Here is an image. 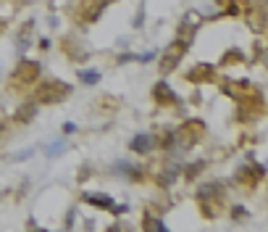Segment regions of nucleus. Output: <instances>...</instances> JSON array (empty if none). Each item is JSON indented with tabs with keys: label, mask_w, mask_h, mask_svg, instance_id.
<instances>
[{
	"label": "nucleus",
	"mask_w": 268,
	"mask_h": 232,
	"mask_svg": "<svg viewBox=\"0 0 268 232\" xmlns=\"http://www.w3.org/2000/svg\"><path fill=\"white\" fill-rule=\"evenodd\" d=\"M35 116H37V103H27V106H21V108L14 114V119L21 121V124H29Z\"/></svg>",
	"instance_id": "obj_11"
},
{
	"label": "nucleus",
	"mask_w": 268,
	"mask_h": 232,
	"mask_svg": "<svg viewBox=\"0 0 268 232\" xmlns=\"http://www.w3.org/2000/svg\"><path fill=\"white\" fill-rule=\"evenodd\" d=\"M200 169H205V161H195V164L184 166V177H187V179H195V177L200 174Z\"/></svg>",
	"instance_id": "obj_16"
},
{
	"label": "nucleus",
	"mask_w": 268,
	"mask_h": 232,
	"mask_svg": "<svg viewBox=\"0 0 268 232\" xmlns=\"http://www.w3.org/2000/svg\"><path fill=\"white\" fill-rule=\"evenodd\" d=\"M247 24H250L255 32L266 29V3L263 0H255V3L247 5Z\"/></svg>",
	"instance_id": "obj_5"
},
{
	"label": "nucleus",
	"mask_w": 268,
	"mask_h": 232,
	"mask_svg": "<svg viewBox=\"0 0 268 232\" xmlns=\"http://www.w3.org/2000/svg\"><path fill=\"white\" fill-rule=\"evenodd\" d=\"M189 82H205V79H213V66L211 63H197V69L187 74Z\"/></svg>",
	"instance_id": "obj_10"
},
{
	"label": "nucleus",
	"mask_w": 268,
	"mask_h": 232,
	"mask_svg": "<svg viewBox=\"0 0 268 232\" xmlns=\"http://www.w3.org/2000/svg\"><path fill=\"white\" fill-rule=\"evenodd\" d=\"M74 224V211H69V216H66V227H71Z\"/></svg>",
	"instance_id": "obj_22"
},
{
	"label": "nucleus",
	"mask_w": 268,
	"mask_h": 232,
	"mask_svg": "<svg viewBox=\"0 0 268 232\" xmlns=\"http://www.w3.org/2000/svg\"><path fill=\"white\" fill-rule=\"evenodd\" d=\"M71 95V87L66 85V82H42L40 87H37L35 93V103L37 106H55V103L66 100Z\"/></svg>",
	"instance_id": "obj_2"
},
{
	"label": "nucleus",
	"mask_w": 268,
	"mask_h": 232,
	"mask_svg": "<svg viewBox=\"0 0 268 232\" xmlns=\"http://www.w3.org/2000/svg\"><path fill=\"white\" fill-rule=\"evenodd\" d=\"M63 132H66V135H74V132H76V124H74V121H66V124H63Z\"/></svg>",
	"instance_id": "obj_21"
},
{
	"label": "nucleus",
	"mask_w": 268,
	"mask_h": 232,
	"mask_svg": "<svg viewBox=\"0 0 268 232\" xmlns=\"http://www.w3.org/2000/svg\"><path fill=\"white\" fill-rule=\"evenodd\" d=\"M113 172L119 174V177H124V179H132V182H140V179L145 177V169L137 166V164H129V161H116Z\"/></svg>",
	"instance_id": "obj_8"
},
{
	"label": "nucleus",
	"mask_w": 268,
	"mask_h": 232,
	"mask_svg": "<svg viewBox=\"0 0 268 232\" xmlns=\"http://www.w3.org/2000/svg\"><path fill=\"white\" fill-rule=\"evenodd\" d=\"M200 203H202V211H205V216H218L221 214V206L226 201V193H224V185L221 182H205L197 193Z\"/></svg>",
	"instance_id": "obj_1"
},
{
	"label": "nucleus",
	"mask_w": 268,
	"mask_h": 232,
	"mask_svg": "<svg viewBox=\"0 0 268 232\" xmlns=\"http://www.w3.org/2000/svg\"><path fill=\"white\" fill-rule=\"evenodd\" d=\"M79 82H84V85H97L100 82V72L97 69H79Z\"/></svg>",
	"instance_id": "obj_14"
},
{
	"label": "nucleus",
	"mask_w": 268,
	"mask_h": 232,
	"mask_svg": "<svg viewBox=\"0 0 268 232\" xmlns=\"http://www.w3.org/2000/svg\"><path fill=\"white\" fill-rule=\"evenodd\" d=\"M153 98H155V103H161V106H179L181 103V98L166 85V82H158V85L153 87Z\"/></svg>",
	"instance_id": "obj_7"
},
{
	"label": "nucleus",
	"mask_w": 268,
	"mask_h": 232,
	"mask_svg": "<svg viewBox=\"0 0 268 232\" xmlns=\"http://www.w3.org/2000/svg\"><path fill=\"white\" fill-rule=\"evenodd\" d=\"M40 48L48 50V48H50V40H45V37H42V40H40Z\"/></svg>",
	"instance_id": "obj_23"
},
{
	"label": "nucleus",
	"mask_w": 268,
	"mask_h": 232,
	"mask_svg": "<svg viewBox=\"0 0 268 232\" xmlns=\"http://www.w3.org/2000/svg\"><path fill=\"white\" fill-rule=\"evenodd\" d=\"M84 201L97 206V209H110V206H113V198H110V195H92V193H87Z\"/></svg>",
	"instance_id": "obj_13"
},
{
	"label": "nucleus",
	"mask_w": 268,
	"mask_h": 232,
	"mask_svg": "<svg viewBox=\"0 0 268 232\" xmlns=\"http://www.w3.org/2000/svg\"><path fill=\"white\" fill-rule=\"evenodd\" d=\"M32 24L35 21H27L21 27V32H18V37H16V42H18V53H24V50L29 48V42H32Z\"/></svg>",
	"instance_id": "obj_12"
},
{
	"label": "nucleus",
	"mask_w": 268,
	"mask_h": 232,
	"mask_svg": "<svg viewBox=\"0 0 268 232\" xmlns=\"http://www.w3.org/2000/svg\"><path fill=\"white\" fill-rule=\"evenodd\" d=\"M153 135H147V132H140V135H134L132 137V143H129V148L137 153V156H145V153L153 151Z\"/></svg>",
	"instance_id": "obj_9"
},
{
	"label": "nucleus",
	"mask_w": 268,
	"mask_h": 232,
	"mask_svg": "<svg viewBox=\"0 0 268 232\" xmlns=\"http://www.w3.org/2000/svg\"><path fill=\"white\" fill-rule=\"evenodd\" d=\"M142 21H145V11H142V8H140V14H137V16H134V27H137V29H140V27H142Z\"/></svg>",
	"instance_id": "obj_20"
},
{
	"label": "nucleus",
	"mask_w": 268,
	"mask_h": 232,
	"mask_svg": "<svg viewBox=\"0 0 268 232\" xmlns=\"http://www.w3.org/2000/svg\"><path fill=\"white\" fill-rule=\"evenodd\" d=\"M103 0H84V3L79 5V16L82 21H87V24H95L97 19H100V14H103Z\"/></svg>",
	"instance_id": "obj_6"
},
{
	"label": "nucleus",
	"mask_w": 268,
	"mask_h": 232,
	"mask_svg": "<svg viewBox=\"0 0 268 232\" xmlns=\"http://www.w3.org/2000/svg\"><path fill=\"white\" fill-rule=\"evenodd\" d=\"M245 216H247L245 206H234V209H232V219H237V222H239V219H245Z\"/></svg>",
	"instance_id": "obj_18"
},
{
	"label": "nucleus",
	"mask_w": 268,
	"mask_h": 232,
	"mask_svg": "<svg viewBox=\"0 0 268 232\" xmlns=\"http://www.w3.org/2000/svg\"><path fill=\"white\" fill-rule=\"evenodd\" d=\"M232 61H245V53L242 50H229L224 56V63H232Z\"/></svg>",
	"instance_id": "obj_17"
},
{
	"label": "nucleus",
	"mask_w": 268,
	"mask_h": 232,
	"mask_svg": "<svg viewBox=\"0 0 268 232\" xmlns=\"http://www.w3.org/2000/svg\"><path fill=\"white\" fill-rule=\"evenodd\" d=\"M202 132H205V124H202L200 119H189L187 124L176 132V148H179V145H184V148L195 145L202 137Z\"/></svg>",
	"instance_id": "obj_4"
},
{
	"label": "nucleus",
	"mask_w": 268,
	"mask_h": 232,
	"mask_svg": "<svg viewBox=\"0 0 268 232\" xmlns=\"http://www.w3.org/2000/svg\"><path fill=\"white\" fill-rule=\"evenodd\" d=\"M176 177H179V166H168V169H161L158 182H161V185H171Z\"/></svg>",
	"instance_id": "obj_15"
},
{
	"label": "nucleus",
	"mask_w": 268,
	"mask_h": 232,
	"mask_svg": "<svg viewBox=\"0 0 268 232\" xmlns=\"http://www.w3.org/2000/svg\"><path fill=\"white\" fill-rule=\"evenodd\" d=\"M0 132H3V124H0Z\"/></svg>",
	"instance_id": "obj_25"
},
{
	"label": "nucleus",
	"mask_w": 268,
	"mask_h": 232,
	"mask_svg": "<svg viewBox=\"0 0 268 232\" xmlns=\"http://www.w3.org/2000/svg\"><path fill=\"white\" fill-rule=\"evenodd\" d=\"M63 145H66V143H63V140H58V143H53V145H50V148H48V156H50V158H53V156H55V153H61V151H63Z\"/></svg>",
	"instance_id": "obj_19"
},
{
	"label": "nucleus",
	"mask_w": 268,
	"mask_h": 232,
	"mask_svg": "<svg viewBox=\"0 0 268 232\" xmlns=\"http://www.w3.org/2000/svg\"><path fill=\"white\" fill-rule=\"evenodd\" d=\"M42 66L37 61H21L18 66L14 69V74H11V82H14V87H29L37 82V77H40Z\"/></svg>",
	"instance_id": "obj_3"
},
{
	"label": "nucleus",
	"mask_w": 268,
	"mask_h": 232,
	"mask_svg": "<svg viewBox=\"0 0 268 232\" xmlns=\"http://www.w3.org/2000/svg\"><path fill=\"white\" fill-rule=\"evenodd\" d=\"M0 32H3V21H0Z\"/></svg>",
	"instance_id": "obj_24"
}]
</instances>
